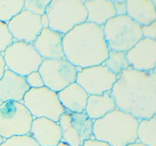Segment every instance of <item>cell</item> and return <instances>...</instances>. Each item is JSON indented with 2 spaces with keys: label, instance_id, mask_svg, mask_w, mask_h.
<instances>
[{
  "label": "cell",
  "instance_id": "cell-1",
  "mask_svg": "<svg viewBox=\"0 0 156 146\" xmlns=\"http://www.w3.org/2000/svg\"><path fill=\"white\" fill-rule=\"evenodd\" d=\"M110 94L116 109L138 120L150 119L156 112V73L138 71L130 66L118 76Z\"/></svg>",
  "mask_w": 156,
  "mask_h": 146
},
{
  "label": "cell",
  "instance_id": "cell-2",
  "mask_svg": "<svg viewBox=\"0 0 156 146\" xmlns=\"http://www.w3.org/2000/svg\"><path fill=\"white\" fill-rule=\"evenodd\" d=\"M62 45L65 59L79 69L102 64L109 52L102 27L87 21L64 34Z\"/></svg>",
  "mask_w": 156,
  "mask_h": 146
},
{
  "label": "cell",
  "instance_id": "cell-3",
  "mask_svg": "<svg viewBox=\"0 0 156 146\" xmlns=\"http://www.w3.org/2000/svg\"><path fill=\"white\" fill-rule=\"evenodd\" d=\"M138 123L134 116L115 108L94 120L93 134L95 140L111 146H127L137 141Z\"/></svg>",
  "mask_w": 156,
  "mask_h": 146
},
{
  "label": "cell",
  "instance_id": "cell-4",
  "mask_svg": "<svg viewBox=\"0 0 156 146\" xmlns=\"http://www.w3.org/2000/svg\"><path fill=\"white\" fill-rule=\"evenodd\" d=\"M48 28L62 34L87 21V12L81 0H53L45 11Z\"/></svg>",
  "mask_w": 156,
  "mask_h": 146
},
{
  "label": "cell",
  "instance_id": "cell-5",
  "mask_svg": "<svg viewBox=\"0 0 156 146\" xmlns=\"http://www.w3.org/2000/svg\"><path fill=\"white\" fill-rule=\"evenodd\" d=\"M103 34L109 50L129 51L141 39V26L127 15L115 16L103 25Z\"/></svg>",
  "mask_w": 156,
  "mask_h": 146
},
{
  "label": "cell",
  "instance_id": "cell-6",
  "mask_svg": "<svg viewBox=\"0 0 156 146\" xmlns=\"http://www.w3.org/2000/svg\"><path fill=\"white\" fill-rule=\"evenodd\" d=\"M33 116L22 102L0 103V136L7 139L12 136L30 134Z\"/></svg>",
  "mask_w": 156,
  "mask_h": 146
},
{
  "label": "cell",
  "instance_id": "cell-7",
  "mask_svg": "<svg viewBox=\"0 0 156 146\" xmlns=\"http://www.w3.org/2000/svg\"><path fill=\"white\" fill-rule=\"evenodd\" d=\"M22 103L34 119L44 117L58 122L60 116L66 111L60 103L57 93L45 86L30 88Z\"/></svg>",
  "mask_w": 156,
  "mask_h": 146
},
{
  "label": "cell",
  "instance_id": "cell-8",
  "mask_svg": "<svg viewBox=\"0 0 156 146\" xmlns=\"http://www.w3.org/2000/svg\"><path fill=\"white\" fill-rule=\"evenodd\" d=\"M5 69L22 77L38 71L43 59L32 44L14 41L2 52Z\"/></svg>",
  "mask_w": 156,
  "mask_h": 146
},
{
  "label": "cell",
  "instance_id": "cell-9",
  "mask_svg": "<svg viewBox=\"0 0 156 146\" xmlns=\"http://www.w3.org/2000/svg\"><path fill=\"white\" fill-rule=\"evenodd\" d=\"M93 123L85 112L66 111L58 119L62 141L70 146H82L87 140L94 139Z\"/></svg>",
  "mask_w": 156,
  "mask_h": 146
},
{
  "label": "cell",
  "instance_id": "cell-10",
  "mask_svg": "<svg viewBox=\"0 0 156 146\" xmlns=\"http://www.w3.org/2000/svg\"><path fill=\"white\" fill-rule=\"evenodd\" d=\"M78 70L66 59H43L38 69L44 86L56 93L76 82Z\"/></svg>",
  "mask_w": 156,
  "mask_h": 146
},
{
  "label": "cell",
  "instance_id": "cell-11",
  "mask_svg": "<svg viewBox=\"0 0 156 146\" xmlns=\"http://www.w3.org/2000/svg\"><path fill=\"white\" fill-rule=\"evenodd\" d=\"M117 78L115 73L101 64L79 69L76 83L83 87L88 95H99L111 92Z\"/></svg>",
  "mask_w": 156,
  "mask_h": 146
},
{
  "label": "cell",
  "instance_id": "cell-12",
  "mask_svg": "<svg viewBox=\"0 0 156 146\" xmlns=\"http://www.w3.org/2000/svg\"><path fill=\"white\" fill-rule=\"evenodd\" d=\"M14 41L33 44L44 27L41 16L23 9L7 23Z\"/></svg>",
  "mask_w": 156,
  "mask_h": 146
},
{
  "label": "cell",
  "instance_id": "cell-13",
  "mask_svg": "<svg viewBox=\"0 0 156 146\" xmlns=\"http://www.w3.org/2000/svg\"><path fill=\"white\" fill-rule=\"evenodd\" d=\"M129 66L138 71H151L155 69L156 40L142 37L126 52Z\"/></svg>",
  "mask_w": 156,
  "mask_h": 146
},
{
  "label": "cell",
  "instance_id": "cell-14",
  "mask_svg": "<svg viewBox=\"0 0 156 146\" xmlns=\"http://www.w3.org/2000/svg\"><path fill=\"white\" fill-rule=\"evenodd\" d=\"M62 42L63 34L45 27L32 45L43 59H65Z\"/></svg>",
  "mask_w": 156,
  "mask_h": 146
},
{
  "label": "cell",
  "instance_id": "cell-15",
  "mask_svg": "<svg viewBox=\"0 0 156 146\" xmlns=\"http://www.w3.org/2000/svg\"><path fill=\"white\" fill-rule=\"evenodd\" d=\"M29 89L25 77L5 69L0 79V103L9 101L22 102Z\"/></svg>",
  "mask_w": 156,
  "mask_h": 146
},
{
  "label": "cell",
  "instance_id": "cell-16",
  "mask_svg": "<svg viewBox=\"0 0 156 146\" xmlns=\"http://www.w3.org/2000/svg\"><path fill=\"white\" fill-rule=\"evenodd\" d=\"M30 135L40 146H56L62 137L58 122L44 117L33 119Z\"/></svg>",
  "mask_w": 156,
  "mask_h": 146
},
{
  "label": "cell",
  "instance_id": "cell-17",
  "mask_svg": "<svg viewBox=\"0 0 156 146\" xmlns=\"http://www.w3.org/2000/svg\"><path fill=\"white\" fill-rule=\"evenodd\" d=\"M64 109L73 112H84L89 95L77 83L73 82L57 93Z\"/></svg>",
  "mask_w": 156,
  "mask_h": 146
},
{
  "label": "cell",
  "instance_id": "cell-18",
  "mask_svg": "<svg viewBox=\"0 0 156 146\" xmlns=\"http://www.w3.org/2000/svg\"><path fill=\"white\" fill-rule=\"evenodd\" d=\"M126 15L140 24L145 26L155 21V0H129L126 1Z\"/></svg>",
  "mask_w": 156,
  "mask_h": 146
},
{
  "label": "cell",
  "instance_id": "cell-19",
  "mask_svg": "<svg viewBox=\"0 0 156 146\" xmlns=\"http://www.w3.org/2000/svg\"><path fill=\"white\" fill-rule=\"evenodd\" d=\"M87 12V21L103 27L108 20L115 16L112 1L108 0H87L83 1Z\"/></svg>",
  "mask_w": 156,
  "mask_h": 146
},
{
  "label": "cell",
  "instance_id": "cell-20",
  "mask_svg": "<svg viewBox=\"0 0 156 146\" xmlns=\"http://www.w3.org/2000/svg\"><path fill=\"white\" fill-rule=\"evenodd\" d=\"M115 108V101L110 93H105L99 95H89L84 112L94 121L105 116Z\"/></svg>",
  "mask_w": 156,
  "mask_h": 146
},
{
  "label": "cell",
  "instance_id": "cell-21",
  "mask_svg": "<svg viewBox=\"0 0 156 146\" xmlns=\"http://www.w3.org/2000/svg\"><path fill=\"white\" fill-rule=\"evenodd\" d=\"M147 146H156V116L139 120L137 141Z\"/></svg>",
  "mask_w": 156,
  "mask_h": 146
},
{
  "label": "cell",
  "instance_id": "cell-22",
  "mask_svg": "<svg viewBox=\"0 0 156 146\" xmlns=\"http://www.w3.org/2000/svg\"><path fill=\"white\" fill-rule=\"evenodd\" d=\"M102 64L105 65L109 70L115 73L117 77L123 70L129 67L126 59V52H116L112 50H109L108 57Z\"/></svg>",
  "mask_w": 156,
  "mask_h": 146
},
{
  "label": "cell",
  "instance_id": "cell-23",
  "mask_svg": "<svg viewBox=\"0 0 156 146\" xmlns=\"http://www.w3.org/2000/svg\"><path fill=\"white\" fill-rule=\"evenodd\" d=\"M23 0H0V21L8 23L23 9Z\"/></svg>",
  "mask_w": 156,
  "mask_h": 146
},
{
  "label": "cell",
  "instance_id": "cell-24",
  "mask_svg": "<svg viewBox=\"0 0 156 146\" xmlns=\"http://www.w3.org/2000/svg\"><path fill=\"white\" fill-rule=\"evenodd\" d=\"M0 146H40L30 134L12 136L5 139Z\"/></svg>",
  "mask_w": 156,
  "mask_h": 146
},
{
  "label": "cell",
  "instance_id": "cell-25",
  "mask_svg": "<svg viewBox=\"0 0 156 146\" xmlns=\"http://www.w3.org/2000/svg\"><path fill=\"white\" fill-rule=\"evenodd\" d=\"M50 2L51 1L49 0H27L24 1L23 9L41 16L45 13L46 8Z\"/></svg>",
  "mask_w": 156,
  "mask_h": 146
},
{
  "label": "cell",
  "instance_id": "cell-26",
  "mask_svg": "<svg viewBox=\"0 0 156 146\" xmlns=\"http://www.w3.org/2000/svg\"><path fill=\"white\" fill-rule=\"evenodd\" d=\"M13 41L14 38L9 32L7 23L0 21V52H4Z\"/></svg>",
  "mask_w": 156,
  "mask_h": 146
},
{
  "label": "cell",
  "instance_id": "cell-27",
  "mask_svg": "<svg viewBox=\"0 0 156 146\" xmlns=\"http://www.w3.org/2000/svg\"><path fill=\"white\" fill-rule=\"evenodd\" d=\"M25 79L30 88H38L44 86L42 77L38 71L32 72L30 74L26 76Z\"/></svg>",
  "mask_w": 156,
  "mask_h": 146
},
{
  "label": "cell",
  "instance_id": "cell-28",
  "mask_svg": "<svg viewBox=\"0 0 156 146\" xmlns=\"http://www.w3.org/2000/svg\"><path fill=\"white\" fill-rule=\"evenodd\" d=\"M141 31L143 37L156 40V21L145 26H142Z\"/></svg>",
  "mask_w": 156,
  "mask_h": 146
},
{
  "label": "cell",
  "instance_id": "cell-29",
  "mask_svg": "<svg viewBox=\"0 0 156 146\" xmlns=\"http://www.w3.org/2000/svg\"><path fill=\"white\" fill-rule=\"evenodd\" d=\"M115 7V16L126 15V1H112Z\"/></svg>",
  "mask_w": 156,
  "mask_h": 146
},
{
  "label": "cell",
  "instance_id": "cell-30",
  "mask_svg": "<svg viewBox=\"0 0 156 146\" xmlns=\"http://www.w3.org/2000/svg\"><path fill=\"white\" fill-rule=\"evenodd\" d=\"M82 146H111L105 142H103L101 141H98L95 139H90L87 140L83 143Z\"/></svg>",
  "mask_w": 156,
  "mask_h": 146
},
{
  "label": "cell",
  "instance_id": "cell-31",
  "mask_svg": "<svg viewBox=\"0 0 156 146\" xmlns=\"http://www.w3.org/2000/svg\"><path fill=\"white\" fill-rule=\"evenodd\" d=\"M5 70V63L2 52H0V79L2 78Z\"/></svg>",
  "mask_w": 156,
  "mask_h": 146
},
{
  "label": "cell",
  "instance_id": "cell-32",
  "mask_svg": "<svg viewBox=\"0 0 156 146\" xmlns=\"http://www.w3.org/2000/svg\"><path fill=\"white\" fill-rule=\"evenodd\" d=\"M41 23L43 25V27L45 28V27H48V19L47 15L44 13V15L41 16Z\"/></svg>",
  "mask_w": 156,
  "mask_h": 146
},
{
  "label": "cell",
  "instance_id": "cell-33",
  "mask_svg": "<svg viewBox=\"0 0 156 146\" xmlns=\"http://www.w3.org/2000/svg\"><path fill=\"white\" fill-rule=\"evenodd\" d=\"M127 146H147V145H144V144H141V143L138 142V141H136V142H134V143H132V144H128Z\"/></svg>",
  "mask_w": 156,
  "mask_h": 146
},
{
  "label": "cell",
  "instance_id": "cell-34",
  "mask_svg": "<svg viewBox=\"0 0 156 146\" xmlns=\"http://www.w3.org/2000/svg\"><path fill=\"white\" fill-rule=\"evenodd\" d=\"M56 146H70V145H69V144H66V143L63 142V141H60V142L58 143Z\"/></svg>",
  "mask_w": 156,
  "mask_h": 146
},
{
  "label": "cell",
  "instance_id": "cell-35",
  "mask_svg": "<svg viewBox=\"0 0 156 146\" xmlns=\"http://www.w3.org/2000/svg\"><path fill=\"white\" fill-rule=\"evenodd\" d=\"M4 140H5V139H4L3 137H1V136H0V145H1V144H2V142H3Z\"/></svg>",
  "mask_w": 156,
  "mask_h": 146
}]
</instances>
